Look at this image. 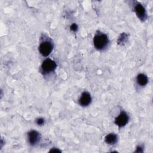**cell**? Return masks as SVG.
Listing matches in <instances>:
<instances>
[{
	"mask_svg": "<svg viewBox=\"0 0 153 153\" xmlns=\"http://www.w3.org/2000/svg\"><path fill=\"white\" fill-rule=\"evenodd\" d=\"M94 47L98 50H102L105 48L108 44V36L102 33H97L95 35L93 39Z\"/></svg>",
	"mask_w": 153,
	"mask_h": 153,
	"instance_id": "cell-1",
	"label": "cell"
},
{
	"mask_svg": "<svg viewBox=\"0 0 153 153\" xmlns=\"http://www.w3.org/2000/svg\"><path fill=\"white\" fill-rule=\"evenodd\" d=\"M136 81L139 85H140L141 86H143V85H145L148 83V79L147 76L145 74H140L137 75V76L136 78Z\"/></svg>",
	"mask_w": 153,
	"mask_h": 153,
	"instance_id": "cell-9",
	"label": "cell"
},
{
	"mask_svg": "<svg viewBox=\"0 0 153 153\" xmlns=\"http://www.w3.org/2000/svg\"><path fill=\"white\" fill-rule=\"evenodd\" d=\"M128 121V117L125 112H121L115 118V123L120 127H124Z\"/></svg>",
	"mask_w": 153,
	"mask_h": 153,
	"instance_id": "cell-4",
	"label": "cell"
},
{
	"mask_svg": "<svg viewBox=\"0 0 153 153\" xmlns=\"http://www.w3.org/2000/svg\"><path fill=\"white\" fill-rule=\"evenodd\" d=\"M56 63L54 60L50 59H47L42 63L41 68L44 72L49 73L53 71L56 68Z\"/></svg>",
	"mask_w": 153,
	"mask_h": 153,
	"instance_id": "cell-3",
	"label": "cell"
},
{
	"mask_svg": "<svg viewBox=\"0 0 153 153\" xmlns=\"http://www.w3.org/2000/svg\"><path fill=\"white\" fill-rule=\"evenodd\" d=\"M70 29L71 30L74 31V32H75L77 30V29H78V26L75 24V23H73L70 26Z\"/></svg>",
	"mask_w": 153,
	"mask_h": 153,
	"instance_id": "cell-11",
	"label": "cell"
},
{
	"mask_svg": "<svg viewBox=\"0 0 153 153\" xmlns=\"http://www.w3.org/2000/svg\"><path fill=\"white\" fill-rule=\"evenodd\" d=\"M53 45L52 43L50 41H45L41 43L39 47V50L40 53L42 56H47L51 53V52L53 50Z\"/></svg>",
	"mask_w": 153,
	"mask_h": 153,
	"instance_id": "cell-2",
	"label": "cell"
},
{
	"mask_svg": "<svg viewBox=\"0 0 153 153\" xmlns=\"http://www.w3.org/2000/svg\"><path fill=\"white\" fill-rule=\"evenodd\" d=\"M91 102V97L88 92H84L80 96L79 103L82 106H88Z\"/></svg>",
	"mask_w": 153,
	"mask_h": 153,
	"instance_id": "cell-6",
	"label": "cell"
},
{
	"mask_svg": "<svg viewBox=\"0 0 153 153\" xmlns=\"http://www.w3.org/2000/svg\"><path fill=\"white\" fill-rule=\"evenodd\" d=\"M27 137L29 143L32 145L37 144L40 140L39 133L35 130H32L29 131L27 135Z\"/></svg>",
	"mask_w": 153,
	"mask_h": 153,
	"instance_id": "cell-5",
	"label": "cell"
},
{
	"mask_svg": "<svg viewBox=\"0 0 153 153\" xmlns=\"http://www.w3.org/2000/svg\"><path fill=\"white\" fill-rule=\"evenodd\" d=\"M36 123L38 125H39V126H41V125H43L44 124V119L42 118H38L36 121Z\"/></svg>",
	"mask_w": 153,
	"mask_h": 153,
	"instance_id": "cell-10",
	"label": "cell"
},
{
	"mask_svg": "<svg viewBox=\"0 0 153 153\" xmlns=\"http://www.w3.org/2000/svg\"><path fill=\"white\" fill-rule=\"evenodd\" d=\"M105 142L108 143V144H110V145H113L117 143V140H118V137L117 136L114 134V133H110L108 134V135L106 136L105 138Z\"/></svg>",
	"mask_w": 153,
	"mask_h": 153,
	"instance_id": "cell-8",
	"label": "cell"
},
{
	"mask_svg": "<svg viewBox=\"0 0 153 153\" xmlns=\"http://www.w3.org/2000/svg\"><path fill=\"white\" fill-rule=\"evenodd\" d=\"M135 12L137 17L142 20H144L146 19V14L145 8L140 4H137L135 6Z\"/></svg>",
	"mask_w": 153,
	"mask_h": 153,
	"instance_id": "cell-7",
	"label": "cell"
}]
</instances>
